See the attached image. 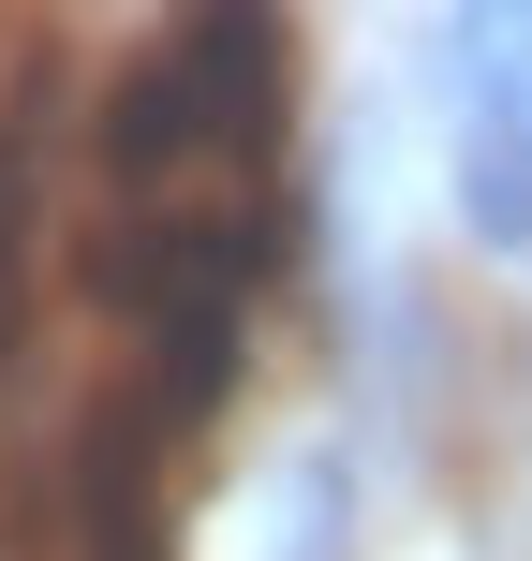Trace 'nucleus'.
<instances>
[{
	"label": "nucleus",
	"mask_w": 532,
	"mask_h": 561,
	"mask_svg": "<svg viewBox=\"0 0 532 561\" xmlns=\"http://www.w3.org/2000/svg\"><path fill=\"white\" fill-rule=\"evenodd\" d=\"M267 104H281V30H267V15H207V30H178V45L148 59L134 89H118V134H104V163H118V178H163L178 148H223V134H252Z\"/></svg>",
	"instance_id": "obj_1"
},
{
	"label": "nucleus",
	"mask_w": 532,
	"mask_h": 561,
	"mask_svg": "<svg viewBox=\"0 0 532 561\" xmlns=\"http://www.w3.org/2000/svg\"><path fill=\"white\" fill-rule=\"evenodd\" d=\"M459 222L474 252H532V15H459Z\"/></svg>",
	"instance_id": "obj_2"
},
{
	"label": "nucleus",
	"mask_w": 532,
	"mask_h": 561,
	"mask_svg": "<svg viewBox=\"0 0 532 561\" xmlns=\"http://www.w3.org/2000/svg\"><path fill=\"white\" fill-rule=\"evenodd\" d=\"M281 561H355V458L340 444L281 458Z\"/></svg>",
	"instance_id": "obj_3"
}]
</instances>
